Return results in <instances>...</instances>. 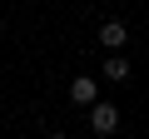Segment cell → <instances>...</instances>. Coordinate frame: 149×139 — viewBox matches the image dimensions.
Returning <instances> with one entry per match:
<instances>
[{
    "label": "cell",
    "mask_w": 149,
    "mask_h": 139,
    "mask_svg": "<svg viewBox=\"0 0 149 139\" xmlns=\"http://www.w3.org/2000/svg\"><path fill=\"white\" fill-rule=\"evenodd\" d=\"M90 129H95V134H114V129H119V109L104 104V99H95V104H90Z\"/></svg>",
    "instance_id": "cell-1"
},
{
    "label": "cell",
    "mask_w": 149,
    "mask_h": 139,
    "mask_svg": "<svg viewBox=\"0 0 149 139\" xmlns=\"http://www.w3.org/2000/svg\"><path fill=\"white\" fill-rule=\"evenodd\" d=\"M124 40H129V25H124V20H104V25H100V45H104V50H119Z\"/></svg>",
    "instance_id": "cell-2"
},
{
    "label": "cell",
    "mask_w": 149,
    "mask_h": 139,
    "mask_svg": "<svg viewBox=\"0 0 149 139\" xmlns=\"http://www.w3.org/2000/svg\"><path fill=\"white\" fill-rule=\"evenodd\" d=\"M50 139H65V134H50Z\"/></svg>",
    "instance_id": "cell-5"
},
{
    "label": "cell",
    "mask_w": 149,
    "mask_h": 139,
    "mask_svg": "<svg viewBox=\"0 0 149 139\" xmlns=\"http://www.w3.org/2000/svg\"><path fill=\"white\" fill-rule=\"evenodd\" d=\"M104 80H129V60H104Z\"/></svg>",
    "instance_id": "cell-4"
},
{
    "label": "cell",
    "mask_w": 149,
    "mask_h": 139,
    "mask_svg": "<svg viewBox=\"0 0 149 139\" xmlns=\"http://www.w3.org/2000/svg\"><path fill=\"white\" fill-rule=\"evenodd\" d=\"M70 99H74V104H85V109H90V104L100 99V85H95L90 75H80V80H74V85H70Z\"/></svg>",
    "instance_id": "cell-3"
}]
</instances>
